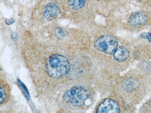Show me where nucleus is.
Instances as JSON below:
<instances>
[{
	"mask_svg": "<svg viewBox=\"0 0 151 113\" xmlns=\"http://www.w3.org/2000/svg\"><path fill=\"white\" fill-rule=\"evenodd\" d=\"M145 80L142 76L138 73H129L122 78L118 83V90L119 95L123 99L124 98L129 100L138 98L139 95L142 96L143 92H145Z\"/></svg>",
	"mask_w": 151,
	"mask_h": 113,
	"instance_id": "1",
	"label": "nucleus"
},
{
	"mask_svg": "<svg viewBox=\"0 0 151 113\" xmlns=\"http://www.w3.org/2000/svg\"><path fill=\"white\" fill-rule=\"evenodd\" d=\"M151 24V9L146 8L130 13L124 24L126 28L132 31L143 30Z\"/></svg>",
	"mask_w": 151,
	"mask_h": 113,
	"instance_id": "2",
	"label": "nucleus"
},
{
	"mask_svg": "<svg viewBox=\"0 0 151 113\" xmlns=\"http://www.w3.org/2000/svg\"><path fill=\"white\" fill-rule=\"evenodd\" d=\"M70 65L67 57L59 54H54L47 59L46 69L47 74L52 77L59 78L69 71Z\"/></svg>",
	"mask_w": 151,
	"mask_h": 113,
	"instance_id": "3",
	"label": "nucleus"
},
{
	"mask_svg": "<svg viewBox=\"0 0 151 113\" xmlns=\"http://www.w3.org/2000/svg\"><path fill=\"white\" fill-rule=\"evenodd\" d=\"M92 94L87 88L83 87H76L65 92L63 96L64 101L69 104L82 107L91 98Z\"/></svg>",
	"mask_w": 151,
	"mask_h": 113,
	"instance_id": "4",
	"label": "nucleus"
},
{
	"mask_svg": "<svg viewBox=\"0 0 151 113\" xmlns=\"http://www.w3.org/2000/svg\"><path fill=\"white\" fill-rule=\"evenodd\" d=\"M95 48L107 55H113L118 47V41L114 35L106 34L99 37L94 43Z\"/></svg>",
	"mask_w": 151,
	"mask_h": 113,
	"instance_id": "5",
	"label": "nucleus"
},
{
	"mask_svg": "<svg viewBox=\"0 0 151 113\" xmlns=\"http://www.w3.org/2000/svg\"><path fill=\"white\" fill-rule=\"evenodd\" d=\"M119 99L114 98H106L102 101L97 107L96 109V113H120L122 111V107H124V104L122 105Z\"/></svg>",
	"mask_w": 151,
	"mask_h": 113,
	"instance_id": "6",
	"label": "nucleus"
},
{
	"mask_svg": "<svg viewBox=\"0 0 151 113\" xmlns=\"http://www.w3.org/2000/svg\"><path fill=\"white\" fill-rule=\"evenodd\" d=\"M60 13V9L58 4L52 2L47 4L44 10V18L47 20H52L56 19Z\"/></svg>",
	"mask_w": 151,
	"mask_h": 113,
	"instance_id": "7",
	"label": "nucleus"
},
{
	"mask_svg": "<svg viewBox=\"0 0 151 113\" xmlns=\"http://www.w3.org/2000/svg\"><path fill=\"white\" fill-rule=\"evenodd\" d=\"M129 50L124 46H118L115 52L113 54L114 60L117 62L122 63L126 62L129 58Z\"/></svg>",
	"mask_w": 151,
	"mask_h": 113,
	"instance_id": "8",
	"label": "nucleus"
},
{
	"mask_svg": "<svg viewBox=\"0 0 151 113\" xmlns=\"http://www.w3.org/2000/svg\"><path fill=\"white\" fill-rule=\"evenodd\" d=\"M9 87L6 84L1 82V105L7 101L9 96Z\"/></svg>",
	"mask_w": 151,
	"mask_h": 113,
	"instance_id": "9",
	"label": "nucleus"
},
{
	"mask_svg": "<svg viewBox=\"0 0 151 113\" xmlns=\"http://www.w3.org/2000/svg\"><path fill=\"white\" fill-rule=\"evenodd\" d=\"M86 0H68L70 6L74 10H79L85 5Z\"/></svg>",
	"mask_w": 151,
	"mask_h": 113,
	"instance_id": "10",
	"label": "nucleus"
},
{
	"mask_svg": "<svg viewBox=\"0 0 151 113\" xmlns=\"http://www.w3.org/2000/svg\"><path fill=\"white\" fill-rule=\"evenodd\" d=\"M142 5L146 9H151V0H131Z\"/></svg>",
	"mask_w": 151,
	"mask_h": 113,
	"instance_id": "11",
	"label": "nucleus"
},
{
	"mask_svg": "<svg viewBox=\"0 0 151 113\" xmlns=\"http://www.w3.org/2000/svg\"><path fill=\"white\" fill-rule=\"evenodd\" d=\"M55 35L58 38H63L66 34V31L61 28H56L55 31Z\"/></svg>",
	"mask_w": 151,
	"mask_h": 113,
	"instance_id": "12",
	"label": "nucleus"
},
{
	"mask_svg": "<svg viewBox=\"0 0 151 113\" xmlns=\"http://www.w3.org/2000/svg\"><path fill=\"white\" fill-rule=\"evenodd\" d=\"M15 19H6V24L9 25L12 24H13L14 22H15Z\"/></svg>",
	"mask_w": 151,
	"mask_h": 113,
	"instance_id": "13",
	"label": "nucleus"
}]
</instances>
